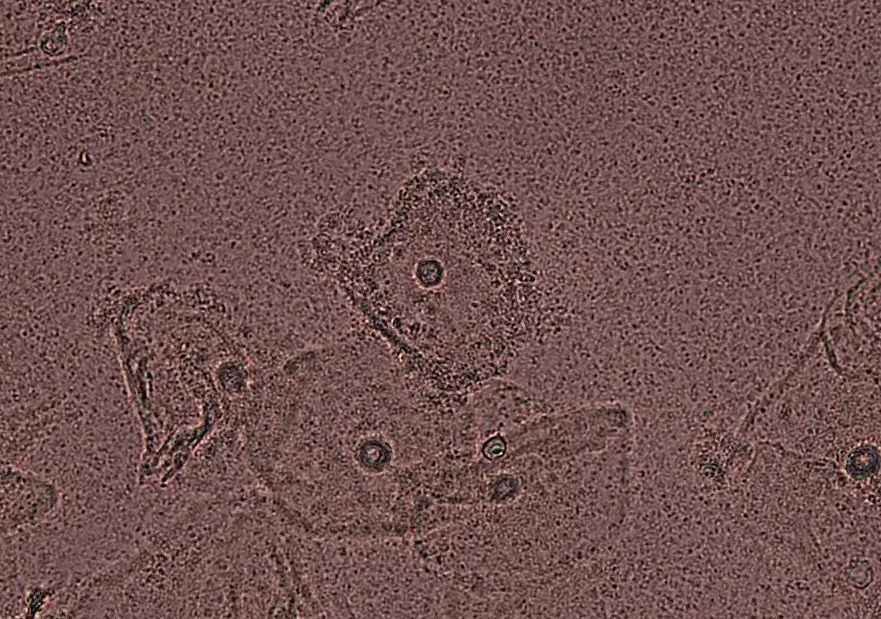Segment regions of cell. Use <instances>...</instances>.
I'll return each mask as SVG.
<instances>
[{"label":"cell","instance_id":"obj_2","mask_svg":"<svg viewBox=\"0 0 881 619\" xmlns=\"http://www.w3.org/2000/svg\"><path fill=\"white\" fill-rule=\"evenodd\" d=\"M484 446V455L488 459H497L505 454L507 443L501 435L497 434L490 437Z\"/></svg>","mask_w":881,"mask_h":619},{"label":"cell","instance_id":"obj_1","mask_svg":"<svg viewBox=\"0 0 881 619\" xmlns=\"http://www.w3.org/2000/svg\"><path fill=\"white\" fill-rule=\"evenodd\" d=\"M1 500L2 534L7 536L47 520L58 509L60 493L51 481L3 460Z\"/></svg>","mask_w":881,"mask_h":619}]
</instances>
